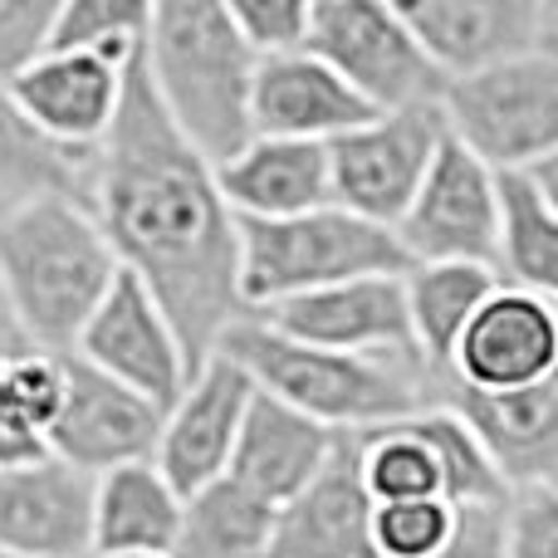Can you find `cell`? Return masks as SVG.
I'll list each match as a JSON object with an SVG mask.
<instances>
[{
  "label": "cell",
  "instance_id": "obj_1",
  "mask_svg": "<svg viewBox=\"0 0 558 558\" xmlns=\"http://www.w3.org/2000/svg\"><path fill=\"white\" fill-rule=\"evenodd\" d=\"M118 265L147 284L172 318L192 373L241 324V221L216 186V167L167 123L143 54L128 69L123 108L94 153L88 186Z\"/></svg>",
  "mask_w": 558,
  "mask_h": 558
},
{
  "label": "cell",
  "instance_id": "obj_2",
  "mask_svg": "<svg viewBox=\"0 0 558 558\" xmlns=\"http://www.w3.org/2000/svg\"><path fill=\"white\" fill-rule=\"evenodd\" d=\"M118 270L123 265L88 202L35 196L0 211V294L39 353H74Z\"/></svg>",
  "mask_w": 558,
  "mask_h": 558
},
{
  "label": "cell",
  "instance_id": "obj_3",
  "mask_svg": "<svg viewBox=\"0 0 558 558\" xmlns=\"http://www.w3.org/2000/svg\"><path fill=\"white\" fill-rule=\"evenodd\" d=\"M216 353L235 357L260 392L294 407L299 416L338 436H363L373 426L402 422L426 407H441L446 377L432 373L416 353L407 357H353L294 343L270 324L245 314L226 328Z\"/></svg>",
  "mask_w": 558,
  "mask_h": 558
},
{
  "label": "cell",
  "instance_id": "obj_4",
  "mask_svg": "<svg viewBox=\"0 0 558 558\" xmlns=\"http://www.w3.org/2000/svg\"><path fill=\"white\" fill-rule=\"evenodd\" d=\"M255 49L235 35L226 0H157L147 15L143 74L167 123L211 167L255 137Z\"/></svg>",
  "mask_w": 558,
  "mask_h": 558
},
{
  "label": "cell",
  "instance_id": "obj_5",
  "mask_svg": "<svg viewBox=\"0 0 558 558\" xmlns=\"http://www.w3.org/2000/svg\"><path fill=\"white\" fill-rule=\"evenodd\" d=\"M412 270L397 231L373 226L343 206L294 216V221H241V304L265 314L299 294Z\"/></svg>",
  "mask_w": 558,
  "mask_h": 558
},
{
  "label": "cell",
  "instance_id": "obj_6",
  "mask_svg": "<svg viewBox=\"0 0 558 558\" xmlns=\"http://www.w3.org/2000/svg\"><path fill=\"white\" fill-rule=\"evenodd\" d=\"M441 123L495 177L558 153V59L524 54L441 88Z\"/></svg>",
  "mask_w": 558,
  "mask_h": 558
},
{
  "label": "cell",
  "instance_id": "obj_7",
  "mask_svg": "<svg viewBox=\"0 0 558 558\" xmlns=\"http://www.w3.org/2000/svg\"><path fill=\"white\" fill-rule=\"evenodd\" d=\"M304 49L324 59L373 113L441 104L446 78L407 29L402 5L387 0H318L308 5Z\"/></svg>",
  "mask_w": 558,
  "mask_h": 558
},
{
  "label": "cell",
  "instance_id": "obj_8",
  "mask_svg": "<svg viewBox=\"0 0 558 558\" xmlns=\"http://www.w3.org/2000/svg\"><path fill=\"white\" fill-rule=\"evenodd\" d=\"M446 123L441 108H402V113H377L363 128L328 143L333 167V206L363 216L373 226L397 231L407 206L416 202L426 182V167L441 153Z\"/></svg>",
  "mask_w": 558,
  "mask_h": 558
},
{
  "label": "cell",
  "instance_id": "obj_9",
  "mask_svg": "<svg viewBox=\"0 0 558 558\" xmlns=\"http://www.w3.org/2000/svg\"><path fill=\"white\" fill-rule=\"evenodd\" d=\"M84 367L113 377L118 387L147 397L157 412H172L177 397L192 383V363H186V348L177 338L172 318L162 314L147 284L137 275L118 270L113 289L104 294V304L94 308V318L84 324L74 353Z\"/></svg>",
  "mask_w": 558,
  "mask_h": 558
},
{
  "label": "cell",
  "instance_id": "obj_10",
  "mask_svg": "<svg viewBox=\"0 0 558 558\" xmlns=\"http://www.w3.org/2000/svg\"><path fill=\"white\" fill-rule=\"evenodd\" d=\"M412 265H490L500 245V177L451 133L426 167V182L397 221Z\"/></svg>",
  "mask_w": 558,
  "mask_h": 558
},
{
  "label": "cell",
  "instance_id": "obj_11",
  "mask_svg": "<svg viewBox=\"0 0 558 558\" xmlns=\"http://www.w3.org/2000/svg\"><path fill=\"white\" fill-rule=\"evenodd\" d=\"M251 397H255L251 373H245L235 357L211 353L192 373V383L177 397V407L162 416V436H157L153 465L167 475V485H172L182 500L206 490V485H216L231 471L235 436H241V426H245Z\"/></svg>",
  "mask_w": 558,
  "mask_h": 558
},
{
  "label": "cell",
  "instance_id": "obj_12",
  "mask_svg": "<svg viewBox=\"0 0 558 558\" xmlns=\"http://www.w3.org/2000/svg\"><path fill=\"white\" fill-rule=\"evenodd\" d=\"M162 412L147 397L118 387L113 377L84 367L64 353V402L49 426V456L84 475H108L157 456Z\"/></svg>",
  "mask_w": 558,
  "mask_h": 558
},
{
  "label": "cell",
  "instance_id": "obj_13",
  "mask_svg": "<svg viewBox=\"0 0 558 558\" xmlns=\"http://www.w3.org/2000/svg\"><path fill=\"white\" fill-rule=\"evenodd\" d=\"M558 367V304L500 284L465 324L446 383L465 392H520Z\"/></svg>",
  "mask_w": 558,
  "mask_h": 558
},
{
  "label": "cell",
  "instance_id": "obj_14",
  "mask_svg": "<svg viewBox=\"0 0 558 558\" xmlns=\"http://www.w3.org/2000/svg\"><path fill=\"white\" fill-rule=\"evenodd\" d=\"M251 318L270 324L275 333L294 338V343L324 348V353H353V357L416 353L412 318H407V289L397 275L348 279V284L318 289V294H299V299H289V304H275Z\"/></svg>",
  "mask_w": 558,
  "mask_h": 558
},
{
  "label": "cell",
  "instance_id": "obj_15",
  "mask_svg": "<svg viewBox=\"0 0 558 558\" xmlns=\"http://www.w3.org/2000/svg\"><path fill=\"white\" fill-rule=\"evenodd\" d=\"M137 64V59H133ZM98 54H69V49H45L25 74L10 78V98L25 113L45 143L64 147V153H98L108 137L118 108H123L128 69Z\"/></svg>",
  "mask_w": 558,
  "mask_h": 558
},
{
  "label": "cell",
  "instance_id": "obj_16",
  "mask_svg": "<svg viewBox=\"0 0 558 558\" xmlns=\"http://www.w3.org/2000/svg\"><path fill=\"white\" fill-rule=\"evenodd\" d=\"M0 549L20 558H94V475L54 456L0 471Z\"/></svg>",
  "mask_w": 558,
  "mask_h": 558
},
{
  "label": "cell",
  "instance_id": "obj_17",
  "mask_svg": "<svg viewBox=\"0 0 558 558\" xmlns=\"http://www.w3.org/2000/svg\"><path fill=\"white\" fill-rule=\"evenodd\" d=\"M402 20L446 84L539 54V0H416Z\"/></svg>",
  "mask_w": 558,
  "mask_h": 558
},
{
  "label": "cell",
  "instance_id": "obj_18",
  "mask_svg": "<svg viewBox=\"0 0 558 558\" xmlns=\"http://www.w3.org/2000/svg\"><path fill=\"white\" fill-rule=\"evenodd\" d=\"M441 407L475 432L505 490L558 485V367L520 392H465L446 383Z\"/></svg>",
  "mask_w": 558,
  "mask_h": 558
},
{
  "label": "cell",
  "instance_id": "obj_19",
  "mask_svg": "<svg viewBox=\"0 0 558 558\" xmlns=\"http://www.w3.org/2000/svg\"><path fill=\"white\" fill-rule=\"evenodd\" d=\"M270 558H373V500L357 471V436H338L324 471L279 505Z\"/></svg>",
  "mask_w": 558,
  "mask_h": 558
},
{
  "label": "cell",
  "instance_id": "obj_20",
  "mask_svg": "<svg viewBox=\"0 0 558 558\" xmlns=\"http://www.w3.org/2000/svg\"><path fill=\"white\" fill-rule=\"evenodd\" d=\"M367 118L377 113L308 49L260 59V69H255V98H251L255 137H289V143L328 147L333 137L363 128Z\"/></svg>",
  "mask_w": 558,
  "mask_h": 558
},
{
  "label": "cell",
  "instance_id": "obj_21",
  "mask_svg": "<svg viewBox=\"0 0 558 558\" xmlns=\"http://www.w3.org/2000/svg\"><path fill=\"white\" fill-rule=\"evenodd\" d=\"M216 186L235 221H294L333 206V167L324 143L251 137L231 162L216 167Z\"/></svg>",
  "mask_w": 558,
  "mask_h": 558
},
{
  "label": "cell",
  "instance_id": "obj_22",
  "mask_svg": "<svg viewBox=\"0 0 558 558\" xmlns=\"http://www.w3.org/2000/svg\"><path fill=\"white\" fill-rule=\"evenodd\" d=\"M338 432L299 416L294 407L275 402L270 392L255 387L251 412H245V426L235 436V456H231V481L245 485L255 500L265 505H289L333 456Z\"/></svg>",
  "mask_w": 558,
  "mask_h": 558
},
{
  "label": "cell",
  "instance_id": "obj_23",
  "mask_svg": "<svg viewBox=\"0 0 558 558\" xmlns=\"http://www.w3.org/2000/svg\"><path fill=\"white\" fill-rule=\"evenodd\" d=\"M182 524V495L153 461L118 465L94 481V558L172 554Z\"/></svg>",
  "mask_w": 558,
  "mask_h": 558
},
{
  "label": "cell",
  "instance_id": "obj_24",
  "mask_svg": "<svg viewBox=\"0 0 558 558\" xmlns=\"http://www.w3.org/2000/svg\"><path fill=\"white\" fill-rule=\"evenodd\" d=\"M402 289H407V318H412L416 353H422V363L432 373L446 377L465 324L500 289V275L490 265H412L402 275Z\"/></svg>",
  "mask_w": 558,
  "mask_h": 558
},
{
  "label": "cell",
  "instance_id": "obj_25",
  "mask_svg": "<svg viewBox=\"0 0 558 558\" xmlns=\"http://www.w3.org/2000/svg\"><path fill=\"white\" fill-rule=\"evenodd\" d=\"M275 514V505L255 500L245 485L221 475L182 500V524L167 558H270Z\"/></svg>",
  "mask_w": 558,
  "mask_h": 558
},
{
  "label": "cell",
  "instance_id": "obj_26",
  "mask_svg": "<svg viewBox=\"0 0 558 558\" xmlns=\"http://www.w3.org/2000/svg\"><path fill=\"white\" fill-rule=\"evenodd\" d=\"M500 284L558 304V211L524 172H500Z\"/></svg>",
  "mask_w": 558,
  "mask_h": 558
},
{
  "label": "cell",
  "instance_id": "obj_27",
  "mask_svg": "<svg viewBox=\"0 0 558 558\" xmlns=\"http://www.w3.org/2000/svg\"><path fill=\"white\" fill-rule=\"evenodd\" d=\"M88 186H94V153H64L45 143L15 108L10 88L0 84V211L35 196L88 202Z\"/></svg>",
  "mask_w": 558,
  "mask_h": 558
},
{
  "label": "cell",
  "instance_id": "obj_28",
  "mask_svg": "<svg viewBox=\"0 0 558 558\" xmlns=\"http://www.w3.org/2000/svg\"><path fill=\"white\" fill-rule=\"evenodd\" d=\"M357 471H363L373 505H412V500H446L441 465L412 416L373 426L357 436Z\"/></svg>",
  "mask_w": 558,
  "mask_h": 558
},
{
  "label": "cell",
  "instance_id": "obj_29",
  "mask_svg": "<svg viewBox=\"0 0 558 558\" xmlns=\"http://www.w3.org/2000/svg\"><path fill=\"white\" fill-rule=\"evenodd\" d=\"M147 0H59L49 49L69 54H98L113 64H133L147 39Z\"/></svg>",
  "mask_w": 558,
  "mask_h": 558
},
{
  "label": "cell",
  "instance_id": "obj_30",
  "mask_svg": "<svg viewBox=\"0 0 558 558\" xmlns=\"http://www.w3.org/2000/svg\"><path fill=\"white\" fill-rule=\"evenodd\" d=\"M416 432L426 436V446L436 451V465H441V485H446V505L456 510H475V505H505L510 490L495 475L485 446L475 441V432L451 412V407H426V412L412 416Z\"/></svg>",
  "mask_w": 558,
  "mask_h": 558
},
{
  "label": "cell",
  "instance_id": "obj_31",
  "mask_svg": "<svg viewBox=\"0 0 558 558\" xmlns=\"http://www.w3.org/2000/svg\"><path fill=\"white\" fill-rule=\"evenodd\" d=\"M461 510L446 500L373 505V558H441L456 539Z\"/></svg>",
  "mask_w": 558,
  "mask_h": 558
},
{
  "label": "cell",
  "instance_id": "obj_32",
  "mask_svg": "<svg viewBox=\"0 0 558 558\" xmlns=\"http://www.w3.org/2000/svg\"><path fill=\"white\" fill-rule=\"evenodd\" d=\"M226 10L255 59L294 54L308 39V0H226Z\"/></svg>",
  "mask_w": 558,
  "mask_h": 558
},
{
  "label": "cell",
  "instance_id": "obj_33",
  "mask_svg": "<svg viewBox=\"0 0 558 558\" xmlns=\"http://www.w3.org/2000/svg\"><path fill=\"white\" fill-rule=\"evenodd\" d=\"M505 558H558V485L510 490V500H505Z\"/></svg>",
  "mask_w": 558,
  "mask_h": 558
},
{
  "label": "cell",
  "instance_id": "obj_34",
  "mask_svg": "<svg viewBox=\"0 0 558 558\" xmlns=\"http://www.w3.org/2000/svg\"><path fill=\"white\" fill-rule=\"evenodd\" d=\"M59 0H0V84L25 74L49 49Z\"/></svg>",
  "mask_w": 558,
  "mask_h": 558
},
{
  "label": "cell",
  "instance_id": "obj_35",
  "mask_svg": "<svg viewBox=\"0 0 558 558\" xmlns=\"http://www.w3.org/2000/svg\"><path fill=\"white\" fill-rule=\"evenodd\" d=\"M45 456H49L45 432H39L25 416V407L15 402V392H10V383H5V357H0V471L45 461Z\"/></svg>",
  "mask_w": 558,
  "mask_h": 558
},
{
  "label": "cell",
  "instance_id": "obj_36",
  "mask_svg": "<svg viewBox=\"0 0 558 558\" xmlns=\"http://www.w3.org/2000/svg\"><path fill=\"white\" fill-rule=\"evenodd\" d=\"M441 558H505V505H475V510H461L456 539Z\"/></svg>",
  "mask_w": 558,
  "mask_h": 558
},
{
  "label": "cell",
  "instance_id": "obj_37",
  "mask_svg": "<svg viewBox=\"0 0 558 558\" xmlns=\"http://www.w3.org/2000/svg\"><path fill=\"white\" fill-rule=\"evenodd\" d=\"M524 177H530V182L539 186V196H544V202H549L554 211H558V153H549L544 162H534Z\"/></svg>",
  "mask_w": 558,
  "mask_h": 558
},
{
  "label": "cell",
  "instance_id": "obj_38",
  "mask_svg": "<svg viewBox=\"0 0 558 558\" xmlns=\"http://www.w3.org/2000/svg\"><path fill=\"white\" fill-rule=\"evenodd\" d=\"M539 54L558 59V0H539Z\"/></svg>",
  "mask_w": 558,
  "mask_h": 558
},
{
  "label": "cell",
  "instance_id": "obj_39",
  "mask_svg": "<svg viewBox=\"0 0 558 558\" xmlns=\"http://www.w3.org/2000/svg\"><path fill=\"white\" fill-rule=\"evenodd\" d=\"M25 333L15 328V318H10V304H5V294H0V357H10V353H25Z\"/></svg>",
  "mask_w": 558,
  "mask_h": 558
},
{
  "label": "cell",
  "instance_id": "obj_40",
  "mask_svg": "<svg viewBox=\"0 0 558 558\" xmlns=\"http://www.w3.org/2000/svg\"><path fill=\"white\" fill-rule=\"evenodd\" d=\"M128 558H162V554H128Z\"/></svg>",
  "mask_w": 558,
  "mask_h": 558
},
{
  "label": "cell",
  "instance_id": "obj_41",
  "mask_svg": "<svg viewBox=\"0 0 558 558\" xmlns=\"http://www.w3.org/2000/svg\"><path fill=\"white\" fill-rule=\"evenodd\" d=\"M0 558H20V554H10V549H0Z\"/></svg>",
  "mask_w": 558,
  "mask_h": 558
}]
</instances>
